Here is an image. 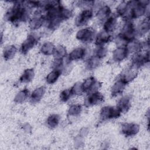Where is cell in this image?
Here are the masks:
<instances>
[{
    "instance_id": "4",
    "label": "cell",
    "mask_w": 150,
    "mask_h": 150,
    "mask_svg": "<svg viewBox=\"0 0 150 150\" xmlns=\"http://www.w3.org/2000/svg\"><path fill=\"white\" fill-rule=\"evenodd\" d=\"M95 38V31L91 28H87L79 30L76 38L83 43H90Z\"/></svg>"
},
{
    "instance_id": "16",
    "label": "cell",
    "mask_w": 150,
    "mask_h": 150,
    "mask_svg": "<svg viewBox=\"0 0 150 150\" xmlns=\"http://www.w3.org/2000/svg\"><path fill=\"white\" fill-rule=\"evenodd\" d=\"M86 54V49L83 47H77L74 49L69 55V61L77 60L83 59Z\"/></svg>"
},
{
    "instance_id": "27",
    "label": "cell",
    "mask_w": 150,
    "mask_h": 150,
    "mask_svg": "<svg viewBox=\"0 0 150 150\" xmlns=\"http://www.w3.org/2000/svg\"><path fill=\"white\" fill-rule=\"evenodd\" d=\"M149 29V23L148 21L144 20L142 21L139 24L137 30H136V32L137 31L139 35H142L145 33H146Z\"/></svg>"
},
{
    "instance_id": "33",
    "label": "cell",
    "mask_w": 150,
    "mask_h": 150,
    "mask_svg": "<svg viewBox=\"0 0 150 150\" xmlns=\"http://www.w3.org/2000/svg\"><path fill=\"white\" fill-rule=\"evenodd\" d=\"M100 60V59L99 58L95 56H93L90 59H89L87 64V66L88 69H94L96 67H97L99 64Z\"/></svg>"
},
{
    "instance_id": "18",
    "label": "cell",
    "mask_w": 150,
    "mask_h": 150,
    "mask_svg": "<svg viewBox=\"0 0 150 150\" xmlns=\"http://www.w3.org/2000/svg\"><path fill=\"white\" fill-rule=\"evenodd\" d=\"M45 93V88L44 87H40L35 89L30 96V101L32 103L39 102L43 97Z\"/></svg>"
},
{
    "instance_id": "34",
    "label": "cell",
    "mask_w": 150,
    "mask_h": 150,
    "mask_svg": "<svg viewBox=\"0 0 150 150\" xmlns=\"http://www.w3.org/2000/svg\"><path fill=\"white\" fill-rule=\"evenodd\" d=\"M107 54V49L103 46H98L95 50V54L94 56L99 58L100 59L105 57Z\"/></svg>"
},
{
    "instance_id": "2",
    "label": "cell",
    "mask_w": 150,
    "mask_h": 150,
    "mask_svg": "<svg viewBox=\"0 0 150 150\" xmlns=\"http://www.w3.org/2000/svg\"><path fill=\"white\" fill-rule=\"evenodd\" d=\"M135 35L136 29L135 28L133 23L130 21H127L123 26L121 32L118 35V37L127 44L134 40Z\"/></svg>"
},
{
    "instance_id": "20",
    "label": "cell",
    "mask_w": 150,
    "mask_h": 150,
    "mask_svg": "<svg viewBox=\"0 0 150 150\" xmlns=\"http://www.w3.org/2000/svg\"><path fill=\"white\" fill-rule=\"evenodd\" d=\"M137 76V72L135 71V69L132 67L130 69H128L126 71H125L120 77V79L124 81L126 84L129 83L130 81L132 80Z\"/></svg>"
},
{
    "instance_id": "15",
    "label": "cell",
    "mask_w": 150,
    "mask_h": 150,
    "mask_svg": "<svg viewBox=\"0 0 150 150\" xmlns=\"http://www.w3.org/2000/svg\"><path fill=\"white\" fill-rule=\"evenodd\" d=\"M131 106V97L129 96H125L121 98L117 104V107L122 112H127Z\"/></svg>"
},
{
    "instance_id": "6",
    "label": "cell",
    "mask_w": 150,
    "mask_h": 150,
    "mask_svg": "<svg viewBox=\"0 0 150 150\" xmlns=\"http://www.w3.org/2000/svg\"><path fill=\"white\" fill-rule=\"evenodd\" d=\"M101 84L97 81L94 77H90L86 79L82 83V87L84 92L91 93L96 91L97 89L100 87Z\"/></svg>"
},
{
    "instance_id": "31",
    "label": "cell",
    "mask_w": 150,
    "mask_h": 150,
    "mask_svg": "<svg viewBox=\"0 0 150 150\" xmlns=\"http://www.w3.org/2000/svg\"><path fill=\"white\" fill-rule=\"evenodd\" d=\"M128 2H121L117 8V13L118 15H120L121 17H123L127 12L128 9Z\"/></svg>"
},
{
    "instance_id": "5",
    "label": "cell",
    "mask_w": 150,
    "mask_h": 150,
    "mask_svg": "<svg viewBox=\"0 0 150 150\" xmlns=\"http://www.w3.org/2000/svg\"><path fill=\"white\" fill-rule=\"evenodd\" d=\"M104 100L103 95L100 92L96 91L90 93L84 99V104L87 107L100 104Z\"/></svg>"
},
{
    "instance_id": "7",
    "label": "cell",
    "mask_w": 150,
    "mask_h": 150,
    "mask_svg": "<svg viewBox=\"0 0 150 150\" xmlns=\"http://www.w3.org/2000/svg\"><path fill=\"white\" fill-rule=\"evenodd\" d=\"M39 38L35 35H29L27 39L22 44L21 47V52L23 54L26 53L30 49L33 47L38 43Z\"/></svg>"
},
{
    "instance_id": "24",
    "label": "cell",
    "mask_w": 150,
    "mask_h": 150,
    "mask_svg": "<svg viewBox=\"0 0 150 150\" xmlns=\"http://www.w3.org/2000/svg\"><path fill=\"white\" fill-rule=\"evenodd\" d=\"M55 48L51 42H46L42 46L40 52L45 55H51L53 54Z\"/></svg>"
},
{
    "instance_id": "1",
    "label": "cell",
    "mask_w": 150,
    "mask_h": 150,
    "mask_svg": "<svg viewBox=\"0 0 150 150\" xmlns=\"http://www.w3.org/2000/svg\"><path fill=\"white\" fill-rule=\"evenodd\" d=\"M28 6L24 2L17 1L15 5L6 12V19L11 23H16L26 21L29 16Z\"/></svg>"
},
{
    "instance_id": "3",
    "label": "cell",
    "mask_w": 150,
    "mask_h": 150,
    "mask_svg": "<svg viewBox=\"0 0 150 150\" xmlns=\"http://www.w3.org/2000/svg\"><path fill=\"white\" fill-rule=\"evenodd\" d=\"M121 112L116 107L105 106L103 107L100 111V117L103 120L118 118L121 115Z\"/></svg>"
},
{
    "instance_id": "12",
    "label": "cell",
    "mask_w": 150,
    "mask_h": 150,
    "mask_svg": "<svg viewBox=\"0 0 150 150\" xmlns=\"http://www.w3.org/2000/svg\"><path fill=\"white\" fill-rule=\"evenodd\" d=\"M112 36L110 34L104 30H103L98 33L96 37L95 44L98 46H103V45L109 42L111 40Z\"/></svg>"
},
{
    "instance_id": "26",
    "label": "cell",
    "mask_w": 150,
    "mask_h": 150,
    "mask_svg": "<svg viewBox=\"0 0 150 150\" xmlns=\"http://www.w3.org/2000/svg\"><path fill=\"white\" fill-rule=\"evenodd\" d=\"M29 90L27 88H25L20 91L15 96L14 101L16 103H22L28 97Z\"/></svg>"
},
{
    "instance_id": "25",
    "label": "cell",
    "mask_w": 150,
    "mask_h": 150,
    "mask_svg": "<svg viewBox=\"0 0 150 150\" xmlns=\"http://www.w3.org/2000/svg\"><path fill=\"white\" fill-rule=\"evenodd\" d=\"M34 77V71L33 69H26L24 71L19 79L21 83H28Z\"/></svg>"
},
{
    "instance_id": "10",
    "label": "cell",
    "mask_w": 150,
    "mask_h": 150,
    "mask_svg": "<svg viewBox=\"0 0 150 150\" xmlns=\"http://www.w3.org/2000/svg\"><path fill=\"white\" fill-rule=\"evenodd\" d=\"M149 62V52L145 54H137L132 59V67L137 69Z\"/></svg>"
},
{
    "instance_id": "30",
    "label": "cell",
    "mask_w": 150,
    "mask_h": 150,
    "mask_svg": "<svg viewBox=\"0 0 150 150\" xmlns=\"http://www.w3.org/2000/svg\"><path fill=\"white\" fill-rule=\"evenodd\" d=\"M81 111V106L79 104H76V105H72L70 107L69 111H68V114L70 116H77L79 115Z\"/></svg>"
},
{
    "instance_id": "23",
    "label": "cell",
    "mask_w": 150,
    "mask_h": 150,
    "mask_svg": "<svg viewBox=\"0 0 150 150\" xmlns=\"http://www.w3.org/2000/svg\"><path fill=\"white\" fill-rule=\"evenodd\" d=\"M62 73L61 70L54 69L46 77V81L48 84H53L55 83L58 78L59 77L60 74Z\"/></svg>"
},
{
    "instance_id": "8",
    "label": "cell",
    "mask_w": 150,
    "mask_h": 150,
    "mask_svg": "<svg viewBox=\"0 0 150 150\" xmlns=\"http://www.w3.org/2000/svg\"><path fill=\"white\" fill-rule=\"evenodd\" d=\"M93 16V12L89 9H84L76 19L75 23L77 26H82L86 25Z\"/></svg>"
},
{
    "instance_id": "11",
    "label": "cell",
    "mask_w": 150,
    "mask_h": 150,
    "mask_svg": "<svg viewBox=\"0 0 150 150\" xmlns=\"http://www.w3.org/2000/svg\"><path fill=\"white\" fill-rule=\"evenodd\" d=\"M139 129L137 124L133 123H125L122 125V132L127 137L135 135Z\"/></svg>"
},
{
    "instance_id": "14",
    "label": "cell",
    "mask_w": 150,
    "mask_h": 150,
    "mask_svg": "<svg viewBox=\"0 0 150 150\" xmlns=\"http://www.w3.org/2000/svg\"><path fill=\"white\" fill-rule=\"evenodd\" d=\"M117 23V18L115 16V15H112L111 16H109L105 20V22L104 23V25H103L104 30L108 33H111L113 32L116 28Z\"/></svg>"
},
{
    "instance_id": "13",
    "label": "cell",
    "mask_w": 150,
    "mask_h": 150,
    "mask_svg": "<svg viewBox=\"0 0 150 150\" xmlns=\"http://www.w3.org/2000/svg\"><path fill=\"white\" fill-rule=\"evenodd\" d=\"M128 52L125 46L117 47L114 51L112 54V58L115 62H121L128 56Z\"/></svg>"
},
{
    "instance_id": "22",
    "label": "cell",
    "mask_w": 150,
    "mask_h": 150,
    "mask_svg": "<svg viewBox=\"0 0 150 150\" xmlns=\"http://www.w3.org/2000/svg\"><path fill=\"white\" fill-rule=\"evenodd\" d=\"M16 51H17V49L15 46L10 45V46H6L4 49V53H3V56L4 59H5L6 60L11 59L15 56Z\"/></svg>"
},
{
    "instance_id": "19",
    "label": "cell",
    "mask_w": 150,
    "mask_h": 150,
    "mask_svg": "<svg viewBox=\"0 0 150 150\" xmlns=\"http://www.w3.org/2000/svg\"><path fill=\"white\" fill-rule=\"evenodd\" d=\"M111 12L110 8L107 5H104L101 7L97 13V17L100 21L106 20L110 15Z\"/></svg>"
},
{
    "instance_id": "21",
    "label": "cell",
    "mask_w": 150,
    "mask_h": 150,
    "mask_svg": "<svg viewBox=\"0 0 150 150\" xmlns=\"http://www.w3.org/2000/svg\"><path fill=\"white\" fill-rule=\"evenodd\" d=\"M127 47V49L129 53H132V52H139L141 49L143 47V45L142 43L139 41H134L132 40L127 44L125 46Z\"/></svg>"
},
{
    "instance_id": "17",
    "label": "cell",
    "mask_w": 150,
    "mask_h": 150,
    "mask_svg": "<svg viewBox=\"0 0 150 150\" xmlns=\"http://www.w3.org/2000/svg\"><path fill=\"white\" fill-rule=\"evenodd\" d=\"M126 84H127L120 79L118 80H117L112 87V89H111L112 96L115 97L121 94L123 92Z\"/></svg>"
},
{
    "instance_id": "28",
    "label": "cell",
    "mask_w": 150,
    "mask_h": 150,
    "mask_svg": "<svg viewBox=\"0 0 150 150\" xmlns=\"http://www.w3.org/2000/svg\"><path fill=\"white\" fill-rule=\"evenodd\" d=\"M53 55L55 59H63L66 55V49L63 46H58L55 48Z\"/></svg>"
},
{
    "instance_id": "29",
    "label": "cell",
    "mask_w": 150,
    "mask_h": 150,
    "mask_svg": "<svg viewBox=\"0 0 150 150\" xmlns=\"http://www.w3.org/2000/svg\"><path fill=\"white\" fill-rule=\"evenodd\" d=\"M59 120L60 117L57 114H52L47 120V124L50 128H54L58 125Z\"/></svg>"
},
{
    "instance_id": "35",
    "label": "cell",
    "mask_w": 150,
    "mask_h": 150,
    "mask_svg": "<svg viewBox=\"0 0 150 150\" xmlns=\"http://www.w3.org/2000/svg\"><path fill=\"white\" fill-rule=\"evenodd\" d=\"M71 95H72V93L71 91V89H66V90H63L60 93V98L61 101H62L63 102H66L70 98V97H71Z\"/></svg>"
},
{
    "instance_id": "9",
    "label": "cell",
    "mask_w": 150,
    "mask_h": 150,
    "mask_svg": "<svg viewBox=\"0 0 150 150\" xmlns=\"http://www.w3.org/2000/svg\"><path fill=\"white\" fill-rule=\"evenodd\" d=\"M45 22V16L42 14L40 11H36L30 21V26L32 29H37L41 27Z\"/></svg>"
},
{
    "instance_id": "32",
    "label": "cell",
    "mask_w": 150,
    "mask_h": 150,
    "mask_svg": "<svg viewBox=\"0 0 150 150\" xmlns=\"http://www.w3.org/2000/svg\"><path fill=\"white\" fill-rule=\"evenodd\" d=\"M70 89L72 95H81L84 93L82 87V83L80 82L74 84Z\"/></svg>"
}]
</instances>
